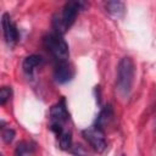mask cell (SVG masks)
<instances>
[{
  "label": "cell",
  "mask_w": 156,
  "mask_h": 156,
  "mask_svg": "<svg viewBox=\"0 0 156 156\" xmlns=\"http://www.w3.org/2000/svg\"><path fill=\"white\" fill-rule=\"evenodd\" d=\"M1 156H4V155H1Z\"/></svg>",
  "instance_id": "9a60e30c"
},
{
  "label": "cell",
  "mask_w": 156,
  "mask_h": 156,
  "mask_svg": "<svg viewBox=\"0 0 156 156\" xmlns=\"http://www.w3.org/2000/svg\"><path fill=\"white\" fill-rule=\"evenodd\" d=\"M15 130L12 129V128H6V129H4L2 130V140L6 143V144H10L12 140H13V138H15Z\"/></svg>",
  "instance_id": "5bb4252c"
},
{
  "label": "cell",
  "mask_w": 156,
  "mask_h": 156,
  "mask_svg": "<svg viewBox=\"0 0 156 156\" xmlns=\"http://www.w3.org/2000/svg\"><path fill=\"white\" fill-rule=\"evenodd\" d=\"M1 26H2V33L5 41L9 45H15L20 39V33L16 27V24L12 22L9 13H4L1 17Z\"/></svg>",
  "instance_id": "8992f818"
},
{
  "label": "cell",
  "mask_w": 156,
  "mask_h": 156,
  "mask_svg": "<svg viewBox=\"0 0 156 156\" xmlns=\"http://www.w3.org/2000/svg\"><path fill=\"white\" fill-rule=\"evenodd\" d=\"M34 150H35V147L32 143L21 141L15 149V155L16 156H33Z\"/></svg>",
  "instance_id": "8fae6325"
},
{
  "label": "cell",
  "mask_w": 156,
  "mask_h": 156,
  "mask_svg": "<svg viewBox=\"0 0 156 156\" xmlns=\"http://www.w3.org/2000/svg\"><path fill=\"white\" fill-rule=\"evenodd\" d=\"M58 144H60V147L62 150H68L71 146H72V133L69 129H66L65 132H62L58 136Z\"/></svg>",
  "instance_id": "7c38bea8"
},
{
  "label": "cell",
  "mask_w": 156,
  "mask_h": 156,
  "mask_svg": "<svg viewBox=\"0 0 156 156\" xmlns=\"http://www.w3.org/2000/svg\"><path fill=\"white\" fill-rule=\"evenodd\" d=\"M41 61H43V58H41V56H39V55H29V56H27L26 58H24V61H23V63H22V68H23V71L28 74V76H32L33 74V72H34V69L41 63Z\"/></svg>",
  "instance_id": "ba28073f"
},
{
  "label": "cell",
  "mask_w": 156,
  "mask_h": 156,
  "mask_svg": "<svg viewBox=\"0 0 156 156\" xmlns=\"http://www.w3.org/2000/svg\"><path fill=\"white\" fill-rule=\"evenodd\" d=\"M83 135L96 152H99V154L104 152L105 149L107 147V143L105 139V132H104V129L99 128L98 126L94 124V126L84 129Z\"/></svg>",
  "instance_id": "5b68a950"
},
{
  "label": "cell",
  "mask_w": 156,
  "mask_h": 156,
  "mask_svg": "<svg viewBox=\"0 0 156 156\" xmlns=\"http://www.w3.org/2000/svg\"><path fill=\"white\" fill-rule=\"evenodd\" d=\"M11 95H12V89H11V87H2V88L0 89V104H1V105H5V104L10 100Z\"/></svg>",
  "instance_id": "4fadbf2b"
},
{
  "label": "cell",
  "mask_w": 156,
  "mask_h": 156,
  "mask_svg": "<svg viewBox=\"0 0 156 156\" xmlns=\"http://www.w3.org/2000/svg\"><path fill=\"white\" fill-rule=\"evenodd\" d=\"M134 73H135V66L132 60V57L126 56L123 57L117 68V91L118 95L123 99L128 98L134 80Z\"/></svg>",
  "instance_id": "7a4b0ae2"
},
{
  "label": "cell",
  "mask_w": 156,
  "mask_h": 156,
  "mask_svg": "<svg viewBox=\"0 0 156 156\" xmlns=\"http://www.w3.org/2000/svg\"><path fill=\"white\" fill-rule=\"evenodd\" d=\"M74 71L68 61H58L55 63V69H54V78L56 83L58 84H65L69 82L73 78Z\"/></svg>",
  "instance_id": "52a82bcc"
},
{
  "label": "cell",
  "mask_w": 156,
  "mask_h": 156,
  "mask_svg": "<svg viewBox=\"0 0 156 156\" xmlns=\"http://www.w3.org/2000/svg\"><path fill=\"white\" fill-rule=\"evenodd\" d=\"M112 116H113V113H112L111 106H106V107L100 112V115L98 116L96 122H95V126H98L99 128L104 129L105 126H106V124L110 122V119L112 118Z\"/></svg>",
  "instance_id": "30bf717a"
},
{
  "label": "cell",
  "mask_w": 156,
  "mask_h": 156,
  "mask_svg": "<svg viewBox=\"0 0 156 156\" xmlns=\"http://www.w3.org/2000/svg\"><path fill=\"white\" fill-rule=\"evenodd\" d=\"M68 121H69V113L67 111L65 99H61L50 110V129L58 136L62 132L67 129L65 126Z\"/></svg>",
  "instance_id": "277c9868"
},
{
  "label": "cell",
  "mask_w": 156,
  "mask_h": 156,
  "mask_svg": "<svg viewBox=\"0 0 156 156\" xmlns=\"http://www.w3.org/2000/svg\"><path fill=\"white\" fill-rule=\"evenodd\" d=\"M43 41H44V46L51 54V56L55 58L56 62L68 61V56H69L68 45L61 34L55 32L49 33L48 35L44 37Z\"/></svg>",
  "instance_id": "3957f363"
},
{
  "label": "cell",
  "mask_w": 156,
  "mask_h": 156,
  "mask_svg": "<svg viewBox=\"0 0 156 156\" xmlns=\"http://www.w3.org/2000/svg\"><path fill=\"white\" fill-rule=\"evenodd\" d=\"M85 4L82 1H68L65 4L60 12H56L52 17V28L55 33L63 35L71 26L74 23L79 11L84 9Z\"/></svg>",
  "instance_id": "6da1fadb"
},
{
  "label": "cell",
  "mask_w": 156,
  "mask_h": 156,
  "mask_svg": "<svg viewBox=\"0 0 156 156\" xmlns=\"http://www.w3.org/2000/svg\"><path fill=\"white\" fill-rule=\"evenodd\" d=\"M105 7H106V11L115 17H121L126 10V6L122 1H107L105 4Z\"/></svg>",
  "instance_id": "9c48e42d"
}]
</instances>
